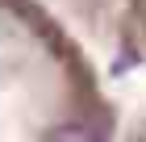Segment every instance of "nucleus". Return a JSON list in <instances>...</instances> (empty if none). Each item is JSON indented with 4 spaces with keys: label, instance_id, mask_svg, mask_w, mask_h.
I'll use <instances>...</instances> for the list:
<instances>
[{
    "label": "nucleus",
    "instance_id": "obj_3",
    "mask_svg": "<svg viewBox=\"0 0 146 142\" xmlns=\"http://www.w3.org/2000/svg\"><path fill=\"white\" fill-rule=\"evenodd\" d=\"M125 142H146V113H142V117L134 121V130L125 134Z\"/></svg>",
    "mask_w": 146,
    "mask_h": 142
},
{
    "label": "nucleus",
    "instance_id": "obj_2",
    "mask_svg": "<svg viewBox=\"0 0 146 142\" xmlns=\"http://www.w3.org/2000/svg\"><path fill=\"white\" fill-rule=\"evenodd\" d=\"M121 4H125L121 33L138 46V55H146V0H121Z\"/></svg>",
    "mask_w": 146,
    "mask_h": 142
},
{
    "label": "nucleus",
    "instance_id": "obj_1",
    "mask_svg": "<svg viewBox=\"0 0 146 142\" xmlns=\"http://www.w3.org/2000/svg\"><path fill=\"white\" fill-rule=\"evenodd\" d=\"M113 121L71 33L34 0H0V142H109Z\"/></svg>",
    "mask_w": 146,
    "mask_h": 142
}]
</instances>
